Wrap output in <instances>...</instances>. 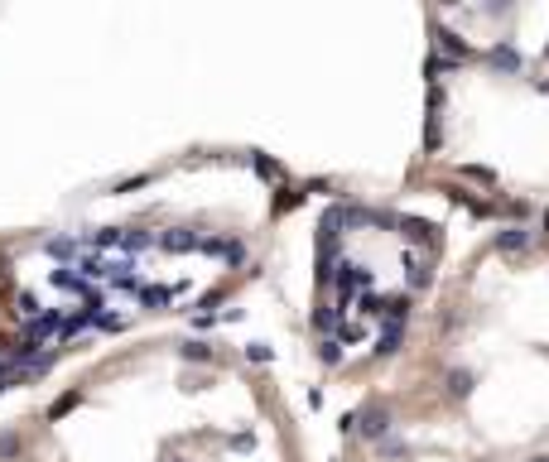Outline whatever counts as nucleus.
I'll list each match as a JSON object with an SVG mask.
<instances>
[{
    "label": "nucleus",
    "mask_w": 549,
    "mask_h": 462,
    "mask_svg": "<svg viewBox=\"0 0 549 462\" xmlns=\"http://www.w3.org/2000/svg\"><path fill=\"white\" fill-rule=\"evenodd\" d=\"M361 434L366 438H385L390 434V409H366V414H361Z\"/></svg>",
    "instance_id": "nucleus-1"
},
{
    "label": "nucleus",
    "mask_w": 549,
    "mask_h": 462,
    "mask_svg": "<svg viewBox=\"0 0 549 462\" xmlns=\"http://www.w3.org/2000/svg\"><path fill=\"white\" fill-rule=\"evenodd\" d=\"M525 241H530V236H525V231H501V250H525Z\"/></svg>",
    "instance_id": "nucleus-2"
},
{
    "label": "nucleus",
    "mask_w": 549,
    "mask_h": 462,
    "mask_svg": "<svg viewBox=\"0 0 549 462\" xmlns=\"http://www.w3.org/2000/svg\"><path fill=\"white\" fill-rule=\"evenodd\" d=\"M164 245H169V250H188V245H198V241H193L188 231H169V236H164Z\"/></svg>",
    "instance_id": "nucleus-3"
},
{
    "label": "nucleus",
    "mask_w": 549,
    "mask_h": 462,
    "mask_svg": "<svg viewBox=\"0 0 549 462\" xmlns=\"http://www.w3.org/2000/svg\"><path fill=\"white\" fill-rule=\"evenodd\" d=\"M439 49H443L448 58H467V49L458 44V39H453V34H443V39H439Z\"/></svg>",
    "instance_id": "nucleus-4"
},
{
    "label": "nucleus",
    "mask_w": 549,
    "mask_h": 462,
    "mask_svg": "<svg viewBox=\"0 0 549 462\" xmlns=\"http://www.w3.org/2000/svg\"><path fill=\"white\" fill-rule=\"evenodd\" d=\"M145 303H150V308H159V303H169V289H145Z\"/></svg>",
    "instance_id": "nucleus-5"
},
{
    "label": "nucleus",
    "mask_w": 549,
    "mask_h": 462,
    "mask_svg": "<svg viewBox=\"0 0 549 462\" xmlns=\"http://www.w3.org/2000/svg\"><path fill=\"white\" fill-rule=\"evenodd\" d=\"M448 381H453V395H467V371H453Z\"/></svg>",
    "instance_id": "nucleus-6"
},
{
    "label": "nucleus",
    "mask_w": 549,
    "mask_h": 462,
    "mask_svg": "<svg viewBox=\"0 0 549 462\" xmlns=\"http://www.w3.org/2000/svg\"><path fill=\"white\" fill-rule=\"evenodd\" d=\"M183 356H188V361H203V356H207V347H203V342H188V347H183Z\"/></svg>",
    "instance_id": "nucleus-7"
},
{
    "label": "nucleus",
    "mask_w": 549,
    "mask_h": 462,
    "mask_svg": "<svg viewBox=\"0 0 549 462\" xmlns=\"http://www.w3.org/2000/svg\"><path fill=\"white\" fill-rule=\"evenodd\" d=\"M530 462H549V458H530Z\"/></svg>",
    "instance_id": "nucleus-8"
},
{
    "label": "nucleus",
    "mask_w": 549,
    "mask_h": 462,
    "mask_svg": "<svg viewBox=\"0 0 549 462\" xmlns=\"http://www.w3.org/2000/svg\"><path fill=\"white\" fill-rule=\"evenodd\" d=\"M545 221H549V217H545Z\"/></svg>",
    "instance_id": "nucleus-9"
}]
</instances>
